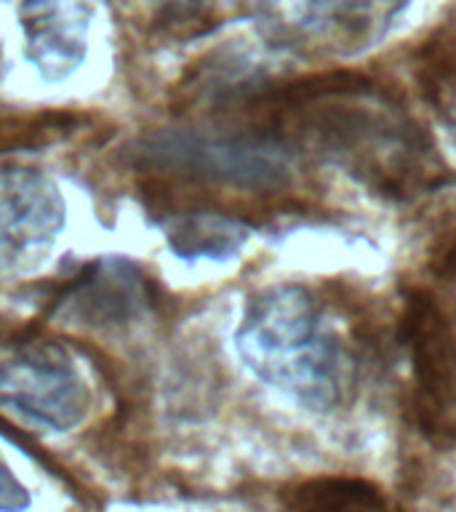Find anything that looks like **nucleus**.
I'll return each mask as SVG.
<instances>
[{"instance_id":"5","label":"nucleus","mask_w":456,"mask_h":512,"mask_svg":"<svg viewBox=\"0 0 456 512\" xmlns=\"http://www.w3.org/2000/svg\"><path fill=\"white\" fill-rule=\"evenodd\" d=\"M91 395L62 347L24 342L0 355V408L46 430H72L83 422Z\"/></svg>"},{"instance_id":"10","label":"nucleus","mask_w":456,"mask_h":512,"mask_svg":"<svg viewBox=\"0 0 456 512\" xmlns=\"http://www.w3.org/2000/svg\"><path fill=\"white\" fill-rule=\"evenodd\" d=\"M163 227L171 248L184 259H224L235 254L248 238V224L243 219L211 208L168 214Z\"/></svg>"},{"instance_id":"12","label":"nucleus","mask_w":456,"mask_h":512,"mask_svg":"<svg viewBox=\"0 0 456 512\" xmlns=\"http://www.w3.org/2000/svg\"><path fill=\"white\" fill-rule=\"evenodd\" d=\"M424 99L456 139V51H435L419 70Z\"/></svg>"},{"instance_id":"13","label":"nucleus","mask_w":456,"mask_h":512,"mask_svg":"<svg viewBox=\"0 0 456 512\" xmlns=\"http://www.w3.org/2000/svg\"><path fill=\"white\" fill-rule=\"evenodd\" d=\"M30 504V496L0 456V512H19Z\"/></svg>"},{"instance_id":"3","label":"nucleus","mask_w":456,"mask_h":512,"mask_svg":"<svg viewBox=\"0 0 456 512\" xmlns=\"http://www.w3.org/2000/svg\"><path fill=\"white\" fill-rule=\"evenodd\" d=\"M136 152L144 166L254 192L283 190L294 163L286 144L248 120L163 128L144 136Z\"/></svg>"},{"instance_id":"2","label":"nucleus","mask_w":456,"mask_h":512,"mask_svg":"<svg viewBox=\"0 0 456 512\" xmlns=\"http://www.w3.org/2000/svg\"><path fill=\"white\" fill-rule=\"evenodd\" d=\"M235 347L251 374L299 406L326 414L342 406L350 360L318 296L280 283L248 299Z\"/></svg>"},{"instance_id":"6","label":"nucleus","mask_w":456,"mask_h":512,"mask_svg":"<svg viewBox=\"0 0 456 512\" xmlns=\"http://www.w3.org/2000/svg\"><path fill=\"white\" fill-rule=\"evenodd\" d=\"M400 328L414 368L419 419L435 430H456V339L430 291H408Z\"/></svg>"},{"instance_id":"1","label":"nucleus","mask_w":456,"mask_h":512,"mask_svg":"<svg viewBox=\"0 0 456 512\" xmlns=\"http://www.w3.org/2000/svg\"><path fill=\"white\" fill-rule=\"evenodd\" d=\"M294 152H310L368 190L408 198L440 174L416 120L360 72H320L280 86H243L222 99Z\"/></svg>"},{"instance_id":"14","label":"nucleus","mask_w":456,"mask_h":512,"mask_svg":"<svg viewBox=\"0 0 456 512\" xmlns=\"http://www.w3.org/2000/svg\"><path fill=\"white\" fill-rule=\"evenodd\" d=\"M430 270L440 278H456V230L448 232L438 246L432 248Z\"/></svg>"},{"instance_id":"11","label":"nucleus","mask_w":456,"mask_h":512,"mask_svg":"<svg viewBox=\"0 0 456 512\" xmlns=\"http://www.w3.org/2000/svg\"><path fill=\"white\" fill-rule=\"evenodd\" d=\"M286 512H390V507L366 480L318 478L286 496Z\"/></svg>"},{"instance_id":"8","label":"nucleus","mask_w":456,"mask_h":512,"mask_svg":"<svg viewBox=\"0 0 456 512\" xmlns=\"http://www.w3.org/2000/svg\"><path fill=\"white\" fill-rule=\"evenodd\" d=\"M88 0H22L19 22L27 40V59L46 80H64L86 59Z\"/></svg>"},{"instance_id":"9","label":"nucleus","mask_w":456,"mask_h":512,"mask_svg":"<svg viewBox=\"0 0 456 512\" xmlns=\"http://www.w3.org/2000/svg\"><path fill=\"white\" fill-rule=\"evenodd\" d=\"M150 302V288L136 267L120 259L94 264L62 296L59 312L86 326H110L136 318Z\"/></svg>"},{"instance_id":"7","label":"nucleus","mask_w":456,"mask_h":512,"mask_svg":"<svg viewBox=\"0 0 456 512\" xmlns=\"http://www.w3.org/2000/svg\"><path fill=\"white\" fill-rule=\"evenodd\" d=\"M64 224V200L38 171L0 174V275L32 270Z\"/></svg>"},{"instance_id":"4","label":"nucleus","mask_w":456,"mask_h":512,"mask_svg":"<svg viewBox=\"0 0 456 512\" xmlns=\"http://www.w3.org/2000/svg\"><path fill=\"white\" fill-rule=\"evenodd\" d=\"M408 0H259L256 24L278 51L302 59H350L390 32Z\"/></svg>"}]
</instances>
